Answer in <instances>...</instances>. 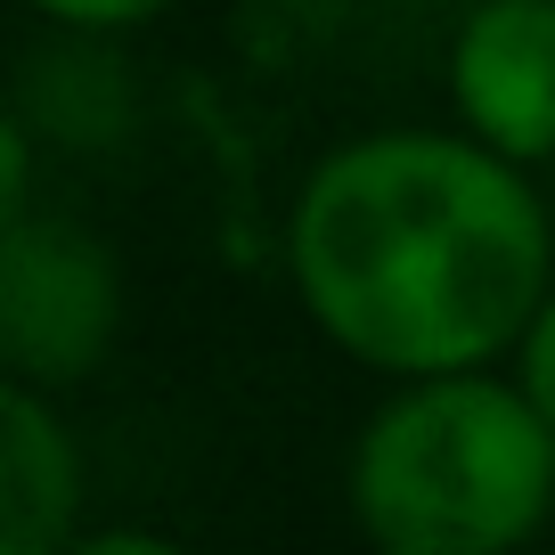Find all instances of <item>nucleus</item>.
I'll use <instances>...</instances> for the list:
<instances>
[{
	"instance_id": "f257e3e1",
	"label": "nucleus",
	"mask_w": 555,
	"mask_h": 555,
	"mask_svg": "<svg viewBox=\"0 0 555 555\" xmlns=\"http://www.w3.org/2000/svg\"><path fill=\"white\" fill-rule=\"evenodd\" d=\"M295 295L384 376L482 367L547 302V212L490 139L376 131L302 180Z\"/></svg>"
},
{
	"instance_id": "f03ea898",
	"label": "nucleus",
	"mask_w": 555,
	"mask_h": 555,
	"mask_svg": "<svg viewBox=\"0 0 555 555\" xmlns=\"http://www.w3.org/2000/svg\"><path fill=\"white\" fill-rule=\"evenodd\" d=\"M555 499V425L474 367L416 376L360 434L351 506L392 555H499Z\"/></svg>"
},
{
	"instance_id": "7ed1b4c3",
	"label": "nucleus",
	"mask_w": 555,
	"mask_h": 555,
	"mask_svg": "<svg viewBox=\"0 0 555 555\" xmlns=\"http://www.w3.org/2000/svg\"><path fill=\"white\" fill-rule=\"evenodd\" d=\"M0 335L25 384H66L115 335V270L82 229H50L9 212V261H0Z\"/></svg>"
},
{
	"instance_id": "20e7f679",
	"label": "nucleus",
	"mask_w": 555,
	"mask_h": 555,
	"mask_svg": "<svg viewBox=\"0 0 555 555\" xmlns=\"http://www.w3.org/2000/svg\"><path fill=\"white\" fill-rule=\"evenodd\" d=\"M457 106L499 156H555V0H482L450 57Z\"/></svg>"
},
{
	"instance_id": "39448f33",
	"label": "nucleus",
	"mask_w": 555,
	"mask_h": 555,
	"mask_svg": "<svg viewBox=\"0 0 555 555\" xmlns=\"http://www.w3.org/2000/svg\"><path fill=\"white\" fill-rule=\"evenodd\" d=\"M74 499H82L74 441L17 376L0 392V555H50L74 522Z\"/></svg>"
},
{
	"instance_id": "423d86ee",
	"label": "nucleus",
	"mask_w": 555,
	"mask_h": 555,
	"mask_svg": "<svg viewBox=\"0 0 555 555\" xmlns=\"http://www.w3.org/2000/svg\"><path fill=\"white\" fill-rule=\"evenodd\" d=\"M522 392L547 409V425H555V295L539 302V319H531V335H522Z\"/></svg>"
},
{
	"instance_id": "0eeeda50",
	"label": "nucleus",
	"mask_w": 555,
	"mask_h": 555,
	"mask_svg": "<svg viewBox=\"0 0 555 555\" xmlns=\"http://www.w3.org/2000/svg\"><path fill=\"white\" fill-rule=\"evenodd\" d=\"M34 9L57 25H139V17H156L164 0H34Z\"/></svg>"
}]
</instances>
